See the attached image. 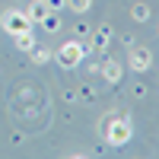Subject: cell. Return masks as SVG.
I'll return each instance as SVG.
<instances>
[{"label":"cell","instance_id":"1","mask_svg":"<svg viewBox=\"0 0 159 159\" xmlns=\"http://www.w3.org/2000/svg\"><path fill=\"white\" fill-rule=\"evenodd\" d=\"M150 61H153V57H150V51H147V48H143V51H134V57H130V67H134V70H147V67H150Z\"/></svg>","mask_w":159,"mask_h":159},{"label":"cell","instance_id":"2","mask_svg":"<svg viewBox=\"0 0 159 159\" xmlns=\"http://www.w3.org/2000/svg\"><path fill=\"white\" fill-rule=\"evenodd\" d=\"M147 16H150L147 7H134V19H147Z\"/></svg>","mask_w":159,"mask_h":159}]
</instances>
